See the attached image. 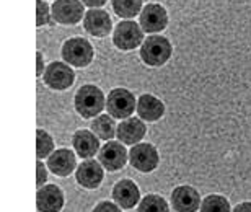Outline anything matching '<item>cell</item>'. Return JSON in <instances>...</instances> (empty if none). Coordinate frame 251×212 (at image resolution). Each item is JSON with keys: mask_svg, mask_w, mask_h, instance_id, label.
<instances>
[{"mask_svg": "<svg viewBox=\"0 0 251 212\" xmlns=\"http://www.w3.org/2000/svg\"><path fill=\"white\" fill-rule=\"evenodd\" d=\"M137 212H170V206L160 194H147L140 199Z\"/></svg>", "mask_w": 251, "mask_h": 212, "instance_id": "cell-22", "label": "cell"}, {"mask_svg": "<svg viewBox=\"0 0 251 212\" xmlns=\"http://www.w3.org/2000/svg\"><path fill=\"white\" fill-rule=\"evenodd\" d=\"M137 113H139V118L142 121L157 123V121L163 118L165 105L162 100L153 97V95L144 93V95H140L137 100Z\"/></svg>", "mask_w": 251, "mask_h": 212, "instance_id": "cell-19", "label": "cell"}, {"mask_svg": "<svg viewBox=\"0 0 251 212\" xmlns=\"http://www.w3.org/2000/svg\"><path fill=\"white\" fill-rule=\"evenodd\" d=\"M129 163L142 173H152L160 163L158 150L149 142L135 144L129 150Z\"/></svg>", "mask_w": 251, "mask_h": 212, "instance_id": "cell-7", "label": "cell"}, {"mask_svg": "<svg viewBox=\"0 0 251 212\" xmlns=\"http://www.w3.org/2000/svg\"><path fill=\"white\" fill-rule=\"evenodd\" d=\"M36 171H38V180H36V186L41 188L44 183L48 181V166L43 163V160H38L36 163Z\"/></svg>", "mask_w": 251, "mask_h": 212, "instance_id": "cell-27", "label": "cell"}, {"mask_svg": "<svg viewBox=\"0 0 251 212\" xmlns=\"http://www.w3.org/2000/svg\"><path fill=\"white\" fill-rule=\"evenodd\" d=\"M173 54V46L165 36L160 34H150L149 38L144 39L140 44L139 55L142 62L149 67H162L167 64Z\"/></svg>", "mask_w": 251, "mask_h": 212, "instance_id": "cell-2", "label": "cell"}, {"mask_svg": "<svg viewBox=\"0 0 251 212\" xmlns=\"http://www.w3.org/2000/svg\"><path fill=\"white\" fill-rule=\"evenodd\" d=\"M144 29L132 20L118 23L113 31V44L121 51H132L144 43Z\"/></svg>", "mask_w": 251, "mask_h": 212, "instance_id": "cell-5", "label": "cell"}, {"mask_svg": "<svg viewBox=\"0 0 251 212\" xmlns=\"http://www.w3.org/2000/svg\"><path fill=\"white\" fill-rule=\"evenodd\" d=\"M113 10L118 17L130 20L142 12V0H111Z\"/></svg>", "mask_w": 251, "mask_h": 212, "instance_id": "cell-21", "label": "cell"}, {"mask_svg": "<svg viewBox=\"0 0 251 212\" xmlns=\"http://www.w3.org/2000/svg\"><path fill=\"white\" fill-rule=\"evenodd\" d=\"M113 201L121 209H132L140 203V189L139 186L134 183L132 180H119L116 185L113 186Z\"/></svg>", "mask_w": 251, "mask_h": 212, "instance_id": "cell-15", "label": "cell"}, {"mask_svg": "<svg viewBox=\"0 0 251 212\" xmlns=\"http://www.w3.org/2000/svg\"><path fill=\"white\" fill-rule=\"evenodd\" d=\"M140 26L145 33L157 34L163 31L168 25V12L160 3H149L139 15Z\"/></svg>", "mask_w": 251, "mask_h": 212, "instance_id": "cell-9", "label": "cell"}, {"mask_svg": "<svg viewBox=\"0 0 251 212\" xmlns=\"http://www.w3.org/2000/svg\"><path fill=\"white\" fill-rule=\"evenodd\" d=\"M232 212H251V203L250 201H247V203H240L235 206Z\"/></svg>", "mask_w": 251, "mask_h": 212, "instance_id": "cell-30", "label": "cell"}, {"mask_svg": "<svg viewBox=\"0 0 251 212\" xmlns=\"http://www.w3.org/2000/svg\"><path fill=\"white\" fill-rule=\"evenodd\" d=\"M43 82L46 87L56 90V92H64V90L72 87L75 82L74 69L61 60H54V62L46 65V70L43 74Z\"/></svg>", "mask_w": 251, "mask_h": 212, "instance_id": "cell-6", "label": "cell"}, {"mask_svg": "<svg viewBox=\"0 0 251 212\" xmlns=\"http://www.w3.org/2000/svg\"><path fill=\"white\" fill-rule=\"evenodd\" d=\"M75 180L85 189H97L104 180V168L98 160H83L75 170Z\"/></svg>", "mask_w": 251, "mask_h": 212, "instance_id": "cell-11", "label": "cell"}, {"mask_svg": "<svg viewBox=\"0 0 251 212\" xmlns=\"http://www.w3.org/2000/svg\"><path fill=\"white\" fill-rule=\"evenodd\" d=\"M64 204V191L57 185H44L38 188L36 208L39 212H61Z\"/></svg>", "mask_w": 251, "mask_h": 212, "instance_id": "cell-14", "label": "cell"}, {"mask_svg": "<svg viewBox=\"0 0 251 212\" xmlns=\"http://www.w3.org/2000/svg\"><path fill=\"white\" fill-rule=\"evenodd\" d=\"M74 106L82 118H97L106 108V98H104L103 90L97 85H83L75 93Z\"/></svg>", "mask_w": 251, "mask_h": 212, "instance_id": "cell-1", "label": "cell"}, {"mask_svg": "<svg viewBox=\"0 0 251 212\" xmlns=\"http://www.w3.org/2000/svg\"><path fill=\"white\" fill-rule=\"evenodd\" d=\"M129 160V152L126 150L124 144L119 140H108L101 145L98 152V161L103 165L106 171H118L126 166Z\"/></svg>", "mask_w": 251, "mask_h": 212, "instance_id": "cell-8", "label": "cell"}, {"mask_svg": "<svg viewBox=\"0 0 251 212\" xmlns=\"http://www.w3.org/2000/svg\"><path fill=\"white\" fill-rule=\"evenodd\" d=\"M92 212H123L121 208L116 203H111V201H101L93 208Z\"/></svg>", "mask_w": 251, "mask_h": 212, "instance_id": "cell-26", "label": "cell"}, {"mask_svg": "<svg viewBox=\"0 0 251 212\" xmlns=\"http://www.w3.org/2000/svg\"><path fill=\"white\" fill-rule=\"evenodd\" d=\"M92 131L98 135L100 140H111L116 135L118 126L114 118L109 114H100L92 121Z\"/></svg>", "mask_w": 251, "mask_h": 212, "instance_id": "cell-20", "label": "cell"}, {"mask_svg": "<svg viewBox=\"0 0 251 212\" xmlns=\"http://www.w3.org/2000/svg\"><path fill=\"white\" fill-rule=\"evenodd\" d=\"M36 75L38 77H43L44 70H46V65H44V59H43V53H36Z\"/></svg>", "mask_w": 251, "mask_h": 212, "instance_id": "cell-28", "label": "cell"}, {"mask_svg": "<svg viewBox=\"0 0 251 212\" xmlns=\"http://www.w3.org/2000/svg\"><path fill=\"white\" fill-rule=\"evenodd\" d=\"M61 54L65 64L83 69L92 64L95 51H93V46L87 39L77 36V38H69L67 41L62 44Z\"/></svg>", "mask_w": 251, "mask_h": 212, "instance_id": "cell-3", "label": "cell"}, {"mask_svg": "<svg viewBox=\"0 0 251 212\" xmlns=\"http://www.w3.org/2000/svg\"><path fill=\"white\" fill-rule=\"evenodd\" d=\"M72 145H74L75 154H77L80 159L88 160V159H93L95 155L100 152V137L93 131L78 129L74 132Z\"/></svg>", "mask_w": 251, "mask_h": 212, "instance_id": "cell-17", "label": "cell"}, {"mask_svg": "<svg viewBox=\"0 0 251 212\" xmlns=\"http://www.w3.org/2000/svg\"><path fill=\"white\" fill-rule=\"evenodd\" d=\"M82 2L90 8H101L108 0H82Z\"/></svg>", "mask_w": 251, "mask_h": 212, "instance_id": "cell-29", "label": "cell"}, {"mask_svg": "<svg viewBox=\"0 0 251 212\" xmlns=\"http://www.w3.org/2000/svg\"><path fill=\"white\" fill-rule=\"evenodd\" d=\"M201 204V194L193 186L181 185L172 191V206L176 212H198Z\"/></svg>", "mask_w": 251, "mask_h": 212, "instance_id": "cell-12", "label": "cell"}, {"mask_svg": "<svg viewBox=\"0 0 251 212\" xmlns=\"http://www.w3.org/2000/svg\"><path fill=\"white\" fill-rule=\"evenodd\" d=\"M51 17L52 13L51 8L48 7V3L44 0H36V26L41 28L43 25H48Z\"/></svg>", "mask_w": 251, "mask_h": 212, "instance_id": "cell-25", "label": "cell"}, {"mask_svg": "<svg viewBox=\"0 0 251 212\" xmlns=\"http://www.w3.org/2000/svg\"><path fill=\"white\" fill-rule=\"evenodd\" d=\"M48 168L52 175L61 176V178L72 175L74 170L77 168V159H75L74 150L70 149L54 150L48 159Z\"/></svg>", "mask_w": 251, "mask_h": 212, "instance_id": "cell-16", "label": "cell"}, {"mask_svg": "<svg viewBox=\"0 0 251 212\" xmlns=\"http://www.w3.org/2000/svg\"><path fill=\"white\" fill-rule=\"evenodd\" d=\"M83 29L95 38H104L113 31V22L108 12L101 8H92L83 17Z\"/></svg>", "mask_w": 251, "mask_h": 212, "instance_id": "cell-13", "label": "cell"}, {"mask_svg": "<svg viewBox=\"0 0 251 212\" xmlns=\"http://www.w3.org/2000/svg\"><path fill=\"white\" fill-rule=\"evenodd\" d=\"M52 18L61 25H77L85 17L83 2L80 0H56L51 7Z\"/></svg>", "mask_w": 251, "mask_h": 212, "instance_id": "cell-10", "label": "cell"}, {"mask_svg": "<svg viewBox=\"0 0 251 212\" xmlns=\"http://www.w3.org/2000/svg\"><path fill=\"white\" fill-rule=\"evenodd\" d=\"M106 109L114 119H127L137 111V100L127 88H113L106 98Z\"/></svg>", "mask_w": 251, "mask_h": 212, "instance_id": "cell-4", "label": "cell"}, {"mask_svg": "<svg viewBox=\"0 0 251 212\" xmlns=\"http://www.w3.org/2000/svg\"><path fill=\"white\" fill-rule=\"evenodd\" d=\"M145 134H147V128H145L144 121L140 118H127L118 124L116 137L119 142L126 145L140 144V140L145 137Z\"/></svg>", "mask_w": 251, "mask_h": 212, "instance_id": "cell-18", "label": "cell"}, {"mask_svg": "<svg viewBox=\"0 0 251 212\" xmlns=\"http://www.w3.org/2000/svg\"><path fill=\"white\" fill-rule=\"evenodd\" d=\"M228 199L222 194H209L202 199L199 212H232Z\"/></svg>", "mask_w": 251, "mask_h": 212, "instance_id": "cell-23", "label": "cell"}, {"mask_svg": "<svg viewBox=\"0 0 251 212\" xmlns=\"http://www.w3.org/2000/svg\"><path fill=\"white\" fill-rule=\"evenodd\" d=\"M54 152V139L44 129L36 131V155L38 160L49 159V155Z\"/></svg>", "mask_w": 251, "mask_h": 212, "instance_id": "cell-24", "label": "cell"}]
</instances>
